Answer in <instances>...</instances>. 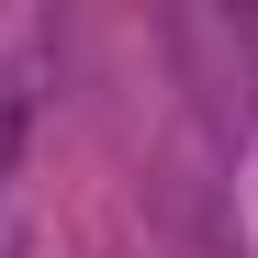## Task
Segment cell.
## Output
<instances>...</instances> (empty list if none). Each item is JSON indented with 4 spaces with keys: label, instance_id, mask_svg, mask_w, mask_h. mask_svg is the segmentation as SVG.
Segmentation results:
<instances>
[{
    "label": "cell",
    "instance_id": "6da1fadb",
    "mask_svg": "<svg viewBox=\"0 0 258 258\" xmlns=\"http://www.w3.org/2000/svg\"><path fill=\"white\" fill-rule=\"evenodd\" d=\"M12 146H23V90L0 79V168H12Z\"/></svg>",
    "mask_w": 258,
    "mask_h": 258
}]
</instances>
